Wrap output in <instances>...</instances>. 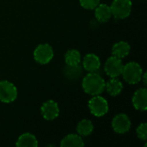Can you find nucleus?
I'll return each instance as SVG.
<instances>
[{
	"instance_id": "f257e3e1",
	"label": "nucleus",
	"mask_w": 147,
	"mask_h": 147,
	"mask_svg": "<svg viewBox=\"0 0 147 147\" xmlns=\"http://www.w3.org/2000/svg\"><path fill=\"white\" fill-rule=\"evenodd\" d=\"M84 90L90 95H100L105 89L104 79L96 72H90L87 74L82 82Z\"/></svg>"
},
{
	"instance_id": "f03ea898",
	"label": "nucleus",
	"mask_w": 147,
	"mask_h": 147,
	"mask_svg": "<svg viewBox=\"0 0 147 147\" xmlns=\"http://www.w3.org/2000/svg\"><path fill=\"white\" fill-rule=\"evenodd\" d=\"M121 74L127 84H136L142 79L143 70L140 64L136 62H129L123 66Z\"/></svg>"
},
{
	"instance_id": "7ed1b4c3",
	"label": "nucleus",
	"mask_w": 147,
	"mask_h": 147,
	"mask_svg": "<svg viewBox=\"0 0 147 147\" xmlns=\"http://www.w3.org/2000/svg\"><path fill=\"white\" fill-rule=\"evenodd\" d=\"M110 9L112 16L116 19H124L131 14L132 2L131 0H114Z\"/></svg>"
},
{
	"instance_id": "20e7f679",
	"label": "nucleus",
	"mask_w": 147,
	"mask_h": 147,
	"mask_svg": "<svg viewBox=\"0 0 147 147\" xmlns=\"http://www.w3.org/2000/svg\"><path fill=\"white\" fill-rule=\"evenodd\" d=\"M89 109L91 114L95 116L101 117L106 115L109 111V103L105 98L99 95L92 97L89 102Z\"/></svg>"
},
{
	"instance_id": "39448f33",
	"label": "nucleus",
	"mask_w": 147,
	"mask_h": 147,
	"mask_svg": "<svg viewBox=\"0 0 147 147\" xmlns=\"http://www.w3.org/2000/svg\"><path fill=\"white\" fill-rule=\"evenodd\" d=\"M17 97L16 87L9 81L0 82V101L5 103H9L15 101Z\"/></svg>"
},
{
	"instance_id": "423d86ee",
	"label": "nucleus",
	"mask_w": 147,
	"mask_h": 147,
	"mask_svg": "<svg viewBox=\"0 0 147 147\" xmlns=\"http://www.w3.org/2000/svg\"><path fill=\"white\" fill-rule=\"evenodd\" d=\"M34 58L41 65L49 63L53 58V51L52 47L47 43L39 45L34 52Z\"/></svg>"
},
{
	"instance_id": "0eeeda50",
	"label": "nucleus",
	"mask_w": 147,
	"mask_h": 147,
	"mask_svg": "<svg viewBox=\"0 0 147 147\" xmlns=\"http://www.w3.org/2000/svg\"><path fill=\"white\" fill-rule=\"evenodd\" d=\"M123 66L124 65L121 61V59L112 56L107 59L104 65V70L107 75L110 78H117L121 75Z\"/></svg>"
},
{
	"instance_id": "6e6552de",
	"label": "nucleus",
	"mask_w": 147,
	"mask_h": 147,
	"mask_svg": "<svg viewBox=\"0 0 147 147\" xmlns=\"http://www.w3.org/2000/svg\"><path fill=\"white\" fill-rule=\"evenodd\" d=\"M112 127L117 134H123L127 133L131 128V121L125 114H119L112 121Z\"/></svg>"
},
{
	"instance_id": "1a4fd4ad",
	"label": "nucleus",
	"mask_w": 147,
	"mask_h": 147,
	"mask_svg": "<svg viewBox=\"0 0 147 147\" xmlns=\"http://www.w3.org/2000/svg\"><path fill=\"white\" fill-rule=\"evenodd\" d=\"M41 115L47 121H53L59 115V109L58 103L53 100L47 101L41 106Z\"/></svg>"
},
{
	"instance_id": "9d476101",
	"label": "nucleus",
	"mask_w": 147,
	"mask_h": 147,
	"mask_svg": "<svg viewBox=\"0 0 147 147\" xmlns=\"http://www.w3.org/2000/svg\"><path fill=\"white\" fill-rule=\"evenodd\" d=\"M133 104L137 110L146 111L147 109V90L140 88L133 96Z\"/></svg>"
},
{
	"instance_id": "9b49d317",
	"label": "nucleus",
	"mask_w": 147,
	"mask_h": 147,
	"mask_svg": "<svg viewBox=\"0 0 147 147\" xmlns=\"http://www.w3.org/2000/svg\"><path fill=\"white\" fill-rule=\"evenodd\" d=\"M83 65L87 71L96 72L101 66V61L97 55L94 53H89L84 58Z\"/></svg>"
},
{
	"instance_id": "f8f14e48",
	"label": "nucleus",
	"mask_w": 147,
	"mask_h": 147,
	"mask_svg": "<svg viewBox=\"0 0 147 147\" xmlns=\"http://www.w3.org/2000/svg\"><path fill=\"white\" fill-rule=\"evenodd\" d=\"M96 11H95V16L96 18L101 22H108L111 16H112V12H111V9L110 6L107 5V4H98L96 8Z\"/></svg>"
},
{
	"instance_id": "ddd939ff",
	"label": "nucleus",
	"mask_w": 147,
	"mask_h": 147,
	"mask_svg": "<svg viewBox=\"0 0 147 147\" xmlns=\"http://www.w3.org/2000/svg\"><path fill=\"white\" fill-rule=\"evenodd\" d=\"M130 45L126 41H119L115 43L112 47V54L119 59H123L130 53Z\"/></svg>"
},
{
	"instance_id": "4468645a",
	"label": "nucleus",
	"mask_w": 147,
	"mask_h": 147,
	"mask_svg": "<svg viewBox=\"0 0 147 147\" xmlns=\"http://www.w3.org/2000/svg\"><path fill=\"white\" fill-rule=\"evenodd\" d=\"M60 146L62 147H83L84 143L79 134H68L61 140Z\"/></svg>"
},
{
	"instance_id": "2eb2a0df",
	"label": "nucleus",
	"mask_w": 147,
	"mask_h": 147,
	"mask_svg": "<svg viewBox=\"0 0 147 147\" xmlns=\"http://www.w3.org/2000/svg\"><path fill=\"white\" fill-rule=\"evenodd\" d=\"M105 88L110 96H115L121 94V92L122 91L123 84L116 78H111V79L107 84H105Z\"/></svg>"
},
{
	"instance_id": "dca6fc26",
	"label": "nucleus",
	"mask_w": 147,
	"mask_h": 147,
	"mask_svg": "<svg viewBox=\"0 0 147 147\" xmlns=\"http://www.w3.org/2000/svg\"><path fill=\"white\" fill-rule=\"evenodd\" d=\"M16 146L19 147H36L38 146V141L34 135L26 133L22 134L16 142Z\"/></svg>"
},
{
	"instance_id": "f3484780",
	"label": "nucleus",
	"mask_w": 147,
	"mask_h": 147,
	"mask_svg": "<svg viewBox=\"0 0 147 147\" xmlns=\"http://www.w3.org/2000/svg\"><path fill=\"white\" fill-rule=\"evenodd\" d=\"M65 60L68 66H77L81 61V54L76 49L69 50L65 55Z\"/></svg>"
},
{
	"instance_id": "a211bd4d",
	"label": "nucleus",
	"mask_w": 147,
	"mask_h": 147,
	"mask_svg": "<svg viewBox=\"0 0 147 147\" xmlns=\"http://www.w3.org/2000/svg\"><path fill=\"white\" fill-rule=\"evenodd\" d=\"M94 129L92 122L89 120H82L78 122L77 126V132L80 136H88L90 135Z\"/></svg>"
},
{
	"instance_id": "6ab92c4d",
	"label": "nucleus",
	"mask_w": 147,
	"mask_h": 147,
	"mask_svg": "<svg viewBox=\"0 0 147 147\" xmlns=\"http://www.w3.org/2000/svg\"><path fill=\"white\" fill-rule=\"evenodd\" d=\"M79 2L83 8L86 9H93L99 4L100 0H79Z\"/></svg>"
},
{
	"instance_id": "aec40b11",
	"label": "nucleus",
	"mask_w": 147,
	"mask_h": 147,
	"mask_svg": "<svg viewBox=\"0 0 147 147\" xmlns=\"http://www.w3.org/2000/svg\"><path fill=\"white\" fill-rule=\"evenodd\" d=\"M136 133H137V136L139 137V139L146 141L147 139V124L146 123H142L140 124L137 130H136Z\"/></svg>"
},
{
	"instance_id": "412c9836",
	"label": "nucleus",
	"mask_w": 147,
	"mask_h": 147,
	"mask_svg": "<svg viewBox=\"0 0 147 147\" xmlns=\"http://www.w3.org/2000/svg\"><path fill=\"white\" fill-rule=\"evenodd\" d=\"M142 78H143V80H144V84H146V73H145L144 76L142 75Z\"/></svg>"
}]
</instances>
